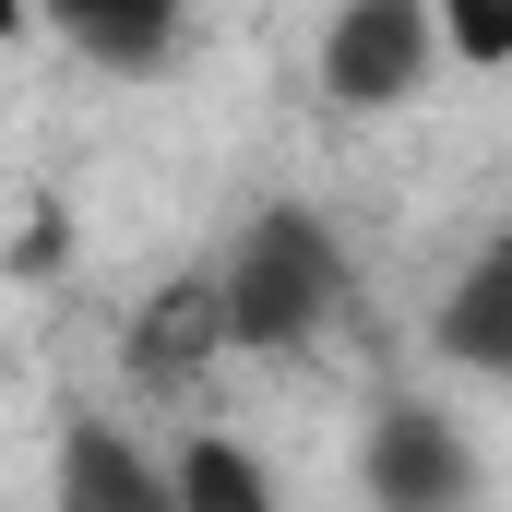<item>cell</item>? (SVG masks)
Here are the masks:
<instances>
[{"label": "cell", "instance_id": "7a4b0ae2", "mask_svg": "<svg viewBox=\"0 0 512 512\" xmlns=\"http://www.w3.org/2000/svg\"><path fill=\"white\" fill-rule=\"evenodd\" d=\"M441 48V0H346L322 36V96L334 108H393Z\"/></svg>", "mask_w": 512, "mask_h": 512}, {"label": "cell", "instance_id": "6da1fadb", "mask_svg": "<svg viewBox=\"0 0 512 512\" xmlns=\"http://www.w3.org/2000/svg\"><path fill=\"white\" fill-rule=\"evenodd\" d=\"M334 298H346L334 227L298 215V203H274L251 239H239V262H227V322H239V346H310V334L334 322Z\"/></svg>", "mask_w": 512, "mask_h": 512}, {"label": "cell", "instance_id": "9c48e42d", "mask_svg": "<svg viewBox=\"0 0 512 512\" xmlns=\"http://www.w3.org/2000/svg\"><path fill=\"white\" fill-rule=\"evenodd\" d=\"M441 48L477 60V72H501L512 60V0H441Z\"/></svg>", "mask_w": 512, "mask_h": 512}, {"label": "cell", "instance_id": "3957f363", "mask_svg": "<svg viewBox=\"0 0 512 512\" xmlns=\"http://www.w3.org/2000/svg\"><path fill=\"white\" fill-rule=\"evenodd\" d=\"M215 346H239V322H227V274H179V286H155L143 322H131V370H143V382H191Z\"/></svg>", "mask_w": 512, "mask_h": 512}, {"label": "cell", "instance_id": "277c9868", "mask_svg": "<svg viewBox=\"0 0 512 512\" xmlns=\"http://www.w3.org/2000/svg\"><path fill=\"white\" fill-rule=\"evenodd\" d=\"M429 346H441L453 370H477V382H512V239H489V251L453 274Z\"/></svg>", "mask_w": 512, "mask_h": 512}, {"label": "cell", "instance_id": "52a82bcc", "mask_svg": "<svg viewBox=\"0 0 512 512\" xmlns=\"http://www.w3.org/2000/svg\"><path fill=\"white\" fill-rule=\"evenodd\" d=\"M60 489L72 501H108V512H155V501H179V477H155V465H131L120 441H72V465H60Z\"/></svg>", "mask_w": 512, "mask_h": 512}, {"label": "cell", "instance_id": "8992f818", "mask_svg": "<svg viewBox=\"0 0 512 512\" xmlns=\"http://www.w3.org/2000/svg\"><path fill=\"white\" fill-rule=\"evenodd\" d=\"M48 12H60L72 48H96V60H120V72H143V60L167 48V24H179V0H48Z\"/></svg>", "mask_w": 512, "mask_h": 512}, {"label": "cell", "instance_id": "ba28073f", "mask_svg": "<svg viewBox=\"0 0 512 512\" xmlns=\"http://www.w3.org/2000/svg\"><path fill=\"white\" fill-rule=\"evenodd\" d=\"M179 501L262 512V465H251V453H227V441H191V453H179Z\"/></svg>", "mask_w": 512, "mask_h": 512}, {"label": "cell", "instance_id": "5b68a950", "mask_svg": "<svg viewBox=\"0 0 512 512\" xmlns=\"http://www.w3.org/2000/svg\"><path fill=\"white\" fill-rule=\"evenodd\" d=\"M465 477H477V465H465V441H453L429 405H382V429H370V489H382V501L417 512V501H453Z\"/></svg>", "mask_w": 512, "mask_h": 512}]
</instances>
